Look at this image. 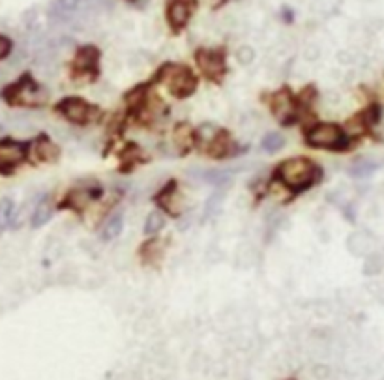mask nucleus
<instances>
[{
  "instance_id": "f257e3e1",
  "label": "nucleus",
  "mask_w": 384,
  "mask_h": 380,
  "mask_svg": "<svg viewBox=\"0 0 384 380\" xmlns=\"http://www.w3.org/2000/svg\"><path fill=\"white\" fill-rule=\"evenodd\" d=\"M273 178L280 182L281 186H285L293 193H302L315 184H319L323 178V169L309 158L298 155V158H289L285 162H281L276 171Z\"/></svg>"
},
{
  "instance_id": "f03ea898",
  "label": "nucleus",
  "mask_w": 384,
  "mask_h": 380,
  "mask_svg": "<svg viewBox=\"0 0 384 380\" xmlns=\"http://www.w3.org/2000/svg\"><path fill=\"white\" fill-rule=\"evenodd\" d=\"M157 81L178 99H186L197 91V75L184 64H163L157 71Z\"/></svg>"
},
{
  "instance_id": "7ed1b4c3",
  "label": "nucleus",
  "mask_w": 384,
  "mask_h": 380,
  "mask_svg": "<svg viewBox=\"0 0 384 380\" xmlns=\"http://www.w3.org/2000/svg\"><path fill=\"white\" fill-rule=\"evenodd\" d=\"M2 97L13 107H41L47 102V92L41 88V84L34 81L32 75H23L15 83L10 84L2 92Z\"/></svg>"
},
{
  "instance_id": "20e7f679",
  "label": "nucleus",
  "mask_w": 384,
  "mask_h": 380,
  "mask_svg": "<svg viewBox=\"0 0 384 380\" xmlns=\"http://www.w3.org/2000/svg\"><path fill=\"white\" fill-rule=\"evenodd\" d=\"M306 142L311 149L343 152L349 146V135L338 124L319 122L307 129Z\"/></svg>"
},
{
  "instance_id": "39448f33",
  "label": "nucleus",
  "mask_w": 384,
  "mask_h": 380,
  "mask_svg": "<svg viewBox=\"0 0 384 380\" xmlns=\"http://www.w3.org/2000/svg\"><path fill=\"white\" fill-rule=\"evenodd\" d=\"M57 113L72 124H77V126H86V124L98 120L99 116L98 107L81 99V97H64L57 105Z\"/></svg>"
},
{
  "instance_id": "423d86ee",
  "label": "nucleus",
  "mask_w": 384,
  "mask_h": 380,
  "mask_svg": "<svg viewBox=\"0 0 384 380\" xmlns=\"http://www.w3.org/2000/svg\"><path fill=\"white\" fill-rule=\"evenodd\" d=\"M197 66L202 71V75L214 83H220L227 71L225 53L222 49H199L195 55Z\"/></svg>"
},
{
  "instance_id": "0eeeda50",
  "label": "nucleus",
  "mask_w": 384,
  "mask_h": 380,
  "mask_svg": "<svg viewBox=\"0 0 384 380\" xmlns=\"http://www.w3.org/2000/svg\"><path fill=\"white\" fill-rule=\"evenodd\" d=\"M73 77L90 81L96 79L99 73V51L94 46L81 47L72 62Z\"/></svg>"
},
{
  "instance_id": "6e6552de",
  "label": "nucleus",
  "mask_w": 384,
  "mask_h": 380,
  "mask_svg": "<svg viewBox=\"0 0 384 380\" xmlns=\"http://www.w3.org/2000/svg\"><path fill=\"white\" fill-rule=\"evenodd\" d=\"M30 152V144L13 139H2L0 141V173H12L13 169L19 167L26 162Z\"/></svg>"
},
{
  "instance_id": "1a4fd4ad",
  "label": "nucleus",
  "mask_w": 384,
  "mask_h": 380,
  "mask_svg": "<svg viewBox=\"0 0 384 380\" xmlns=\"http://www.w3.org/2000/svg\"><path fill=\"white\" fill-rule=\"evenodd\" d=\"M270 109L280 122L293 124L298 116L300 104L289 88H281L270 96Z\"/></svg>"
},
{
  "instance_id": "9d476101",
  "label": "nucleus",
  "mask_w": 384,
  "mask_h": 380,
  "mask_svg": "<svg viewBox=\"0 0 384 380\" xmlns=\"http://www.w3.org/2000/svg\"><path fill=\"white\" fill-rule=\"evenodd\" d=\"M102 193H104L102 186H99V184H94V182H92V184H86V186H79L75 187V189H72V191H68L64 202H62V207L72 208L75 212H83V210L90 205L92 200L99 199Z\"/></svg>"
},
{
  "instance_id": "9b49d317",
  "label": "nucleus",
  "mask_w": 384,
  "mask_h": 380,
  "mask_svg": "<svg viewBox=\"0 0 384 380\" xmlns=\"http://www.w3.org/2000/svg\"><path fill=\"white\" fill-rule=\"evenodd\" d=\"M195 8V0H171L169 6H167V23H169L171 28L175 32L182 30L184 26L189 23V19H191Z\"/></svg>"
},
{
  "instance_id": "f8f14e48",
  "label": "nucleus",
  "mask_w": 384,
  "mask_h": 380,
  "mask_svg": "<svg viewBox=\"0 0 384 380\" xmlns=\"http://www.w3.org/2000/svg\"><path fill=\"white\" fill-rule=\"evenodd\" d=\"M156 202L165 210V212H169L171 216H180L184 207H186V200H184L182 195L178 193L176 182H169L167 186L163 187L162 191L157 193Z\"/></svg>"
},
{
  "instance_id": "ddd939ff",
  "label": "nucleus",
  "mask_w": 384,
  "mask_h": 380,
  "mask_svg": "<svg viewBox=\"0 0 384 380\" xmlns=\"http://www.w3.org/2000/svg\"><path fill=\"white\" fill-rule=\"evenodd\" d=\"M30 149H32L30 152H32L34 158H36V162L41 163L57 162L60 155L59 146H57L47 135H39L38 139L30 144Z\"/></svg>"
},
{
  "instance_id": "4468645a",
  "label": "nucleus",
  "mask_w": 384,
  "mask_h": 380,
  "mask_svg": "<svg viewBox=\"0 0 384 380\" xmlns=\"http://www.w3.org/2000/svg\"><path fill=\"white\" fill-rule=\"evenodd\" d=\"M81 6V0H57L55 4H52L51 12H49V17L51 21H68L72 19V13H75Z\"/></svg>"
},
{
  "instance_id": "2eb2a0df",
  "label": "nucleus",
  "mask_w": 384,
  "mask_h": 380,
  "mask_svg": "<svg viewBox=\"0 0 384 380\" xmlns=\"http://www.w3.org/2000/svg\"><path fill=\"white\" fill-rule=\"evenodd\" d=\"M197 137H195V131L191 129V126L186 122L178 124L175 128V144L176 149L182 150V152H188V150L193 149V144H195Z\"/></svg>"
},
{
  "instance_id": "dca6fc26",
  "label": "nucleus",
  "mask_w": 384,
  "mask_h": 380,
  "mask_svg": "<svg viewBox=\"0 0 384 380\" xmlns=\"http://www.w3.org/2000/svg\"><path fill=\"white\" fill-rule=\"evenodd\" d=\"M122 231H124V213L117 212L107 219V223H105L102 232H99V238L104 240V242H111L117 236H120Z\"/></svg>"
},
{
  "instance_id": "f3484780",
  "label": "nucleus",
  "mask_w": 384,
  "mask_h": 380,
  "mask_svg": "<svg viewBox=\"0 0 384 380\" xmlns=\"http://www.w3.org/2000/svg\"><path fill=\"white\" fill-rule=\"evenodd\" d=\"M52 216H55V207L49 202V199H41L36 205V208H34L32 227L34 229H39V227L47 225L52 219Z\"/></svg>"
},
{
  "instance_id": "a211bd4d",
  "label": "nucleus",
  "mask_w": 384,
  "mask_h": 380,
  "mask_svg": "<svg viewBox=\"0 0 384 380\" xmlns=\"http://www.w3.org/2000/svg\"><path fill=\"white\" fill-rule=\"evenodd\" d=\"M13 223H17V208L13 199L6 197L0 200V231H6Z\"/></svg>"
},
{
  "instance_id": "6ab92c4d",
  "label": "nucleus",
  "mask_w": 384,
  "mask_h": 380,
  "mask_svg": "<svg viewBox=\"0 0 384 380\" xmlns=\"http://www.w3.org/2000/svg\"><path fill=\"white\" fill-rule=\"evenodd\" d=\"M285 144V139L280 135V133H268L262 141H260V149L268 152V154H273V152H278Z\"/></svg>"
},
{
  "instance_id": "aec40b11",
  "label": "nucleus",
  "mask_w": 384,
  "mask_h": 380,
  "mask_svg": "<svg viewBox=\"0 0 384 380\" xmlns=\"http://www.w3.org/2000/svg\"><path fill=\"white\" fill-rule=\"evenodd\" d=\"M375 169H377V165H375L373 162L360 160V162L352 163V167L349 173H351V176H354V178H365V176H369Z\"/></svg>"
},
{
  "instance_id": "412c9836",
  "label": "nucleus",
  "mask_w": 384,
  "mask_h": 380,
  "mask_svg": "<svg viewBox=\"0 0 384 380\" xmlns=\"http://www.w3.org/2000/svg\"><path fill=\"white\" fill-rule=\"evenodd\" d=\"M163 225H165V218L162 216V212H152L144 223V234H156L162 231Z\"/></svg>"
},
{
  "instance_id": "4be33fe9",
  "label": "nucleus",
  "mask_w": 384,
  "mask_h": 380,
  "mask_svg": "<svg viewBox=\"0 0 384 380\" xmlns=\"http://www.w3.org/2000/svg\"><path fill=\"white\" fill-rule=\"evenodd\" d=\"M141 251H143L144 260H146L148 265H152V263H154V258L162 257V245H160V242H157L156 238L148 240V242L143 245V249H141Z\"/></svg>"
},
{
  "instance_id": "5701e85b",
  "label": "nucleus",
  "mask_w": 384,
  "mask_h": 380,
  "mask_svg": "<svg viewBox=\"0 0 384 380\" xmlns=\"http://www.w3.org/2000/svg\"><path fill=\"white\" fill-rule=\"evenodd\" d=\"M120 160L124 165H135V163L143 162V154H141V149H137L135 144H130V146H126L124 152L120 154Z\"/></svg>"
},
{
  "instance_id": "b1692460",
  "label": "nucleus",
  "mask_w": 384,
  "mask_h": 380,
  "mask_svg": "<svg viewBox=\"0 0 384 380\" xmlns=\"http://www.w3.org/2000/svg\"><path fill=\"white\" fill-rule=\"evenodd\" d=\"M204 180L210 182V184H215V186H223V184H227L231 180V173L229 171H222V169L209 171V173H204Z\"/></svg>"
},
{
  "instance_id": "393cba45",
  "label": "nucleus",
  "mask_w": 384,
  "mask_h": 380,
  "mask_svg": "<svg viewBox=\"0 0 384 380\" xmlns=\"http://www.w3.org/2000/svg\"><path fill=\"white\" fill-rule=\"evenodd\" d=\"M12 49H13L12 39L6 38L4 34H0V60H2V58L10 57V53H12Z\"/></svg>"
},
{
  "instance_id": "a878e982",
  "label": "nucleus",
  "mask_w": 384,
  "mask_h": 380,
  "mask_svg": "<svg viewBox=\"0 0 384 380\" xmlns=\"http://www.w3.org/2000/svg\"><path fill=\"white\" fill-rule=\"evenodd\" d=\"M220 205H222V195L214 193L209 199V202L204 205V210H207V213H214L220 210Z\"/></svg>"
}]
</instances>
